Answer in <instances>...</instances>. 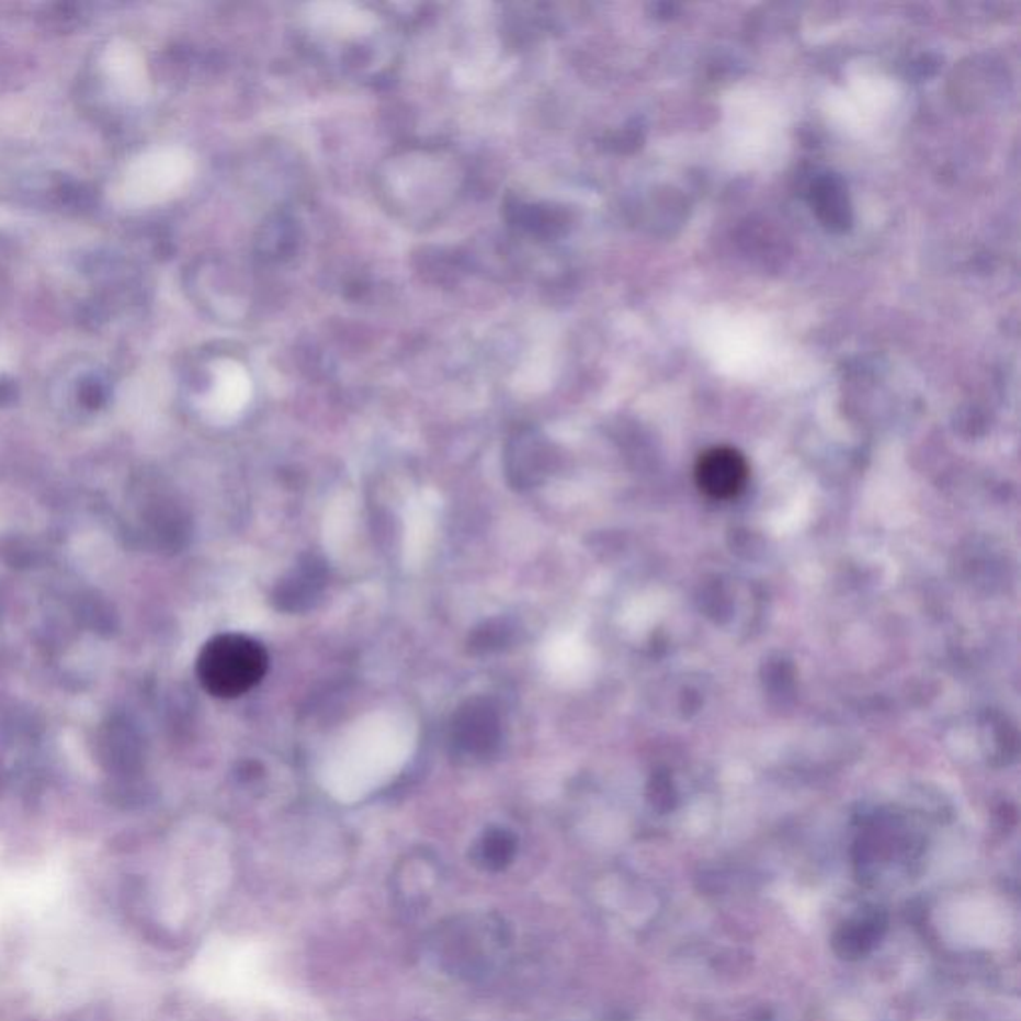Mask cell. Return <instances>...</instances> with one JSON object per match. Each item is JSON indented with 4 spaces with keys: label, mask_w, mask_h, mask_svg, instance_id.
<instances>
[{
    "label": "cell",
    "mask_w": 1021,
    "mask_h": 1021,
    "mask_svg": "<svg viewBox=\"0 0 1021 1021\" xmlns=\"http://www.w3.org/2000/svg\"><path fill=\"white\" fill-rule=\"evenodd\" d=\"M451 755L465 764L494 758L503 742V714L491 696H472L451 716Z\"/></svg>",
    "instance_id": "3"
},
{
    "label": "cell",
    "mask_w": 1021,
    "mask_h": 1021,
    "mask_svg": "<svg viewBox=\"0 0 1021 1021\" xmlns=\"http://www.w3.org/2000/svg\"><path fill=\"white\" fill-rule=\"evenodd\" d=\"M194 156L182 146H158L136 156L116 186L122 206L150 208L177 198L194 178Z\"/></svg>",
    "instance_id": "1"
},
{
    "label": "cell",
    "mask_w": 1021,
    "mask_h": 1021,
    "mask_svg": "<svg viewBox=\"0 0 1021 1021\" xmlns=\"http://www.w3.org/2000/svg\"><path fill=\"white\" fill-rule=\"evenodd\" d=\"M886 928V920L880 911L858 918L856 922L846 923L836 935V950L848 957L866 954L876 944Z\"/></svg>",
    "instance_id": "9"
},
{
    "label": "cell",
    "mask_w": 1021,
    "mask_h": 1021,
    "mask_svg": "<svg viewBox=\"0 0 1021 1021\" xmlns=\"http://www.w3.org/2000/svg\"><path fill=\"white\" fill-rule=\"evenodd\" d=\"M517 631L519 626L513 619L495 616L473 628L467 638V650L469 655H481V657L503 653L515 645Z\"/></svg>",
    "instance_id": "8"
},
{
    "label": "cell",
    "mask_w": 1021,
    "mask_h": 1021,
    "mask_svg": "<svg viewBox=\"0 0 1021 1021\" xmlns=\"http://www.w3.org/2000/svg\"><path fill=\"white\" fill-rule=\"evenodd\" d=\"M330 582L328 563L319 555L306 553L275 582L272 603L284 613H306L321 601Z\"/></svg>",
    "instance_id": "4"
},
{
    "label": "cell",
    "mask_w": 1021,
    "mask_h": 1021,
    "mask_svg": "<svg viewBox=\"0 0 1021 1021\" xmlns=\"http://www.w3.org/2000/svg\"><path fill=\"white\" fill-rule=\"evenodd\" d=\"M268 653L246 635L226 633L208 640L200 653V682L216 699H238L265 677Z\"/></svg>",
    "instance_id": "2"
},
{
    "label": "cell",
    "mask_w": 1021,
    "mask_h": 1021,
    "mask_svg": "<svg viewBox=\"0 0 1021 1021\" xmlns=\"http://www.w3.org/2000/svg\"><path fill=\"white\" fill-rule=\"evenodd\" d=\"M311 21L318 24L321 31L338 36H358L372 29L370 14L350 4H316L311 9Z\"/></svg>",
    "instance_id": "7"
},
{
    "label": "cell",
    "mask_w": 1021,
    "mask_h": 1021,
    "mask_svg": "<svg viewBox=\"0 0 1021 1021\" xmlns=\"http://www.w3.org/2000/svg\"><path fill=\"white\" fill-rule=\"evenodd\" d=\"M748 473V463L742 453L733 447H713L699 457L694 477L704 495L718 501H728L747 487Z\"/></svg>",
    "instance_id": "5"
},
{
    "label": "cell",
    "mask_w": 1021,
    "mask_h": 1021,
    "mask_svg": "<svg viewBox=\"0 0 1021 1021\" xmlns=\"http://www.w3.org/2000/svg\"><path fill=\"white\" fill-rule=\"evenodd\" d=\"M212 375H214L212 397L218 404L236 406V404L246 401V397L250 396V374L246 372L242 363L236 360H218L212 365Z\"/></svg>",
    "instance_id": "10"
},
{
    "label": "cell",
    "mask_w": 1021,
    "mask_h": 1021,
    "mask_svg": "<svg viewBox=\"0 0 1021 1021\" xmlns=\"http://www.w3.org/2000/svg\"><path fill=\"white\" fill-rule=\"evenodd\" d=\"M102 67L112 90L128 104H138L150 94V77L143 53L128 41L116 38L106 46Z\"/></svg>",
    "instance_id": "6"
}]
</instances>
